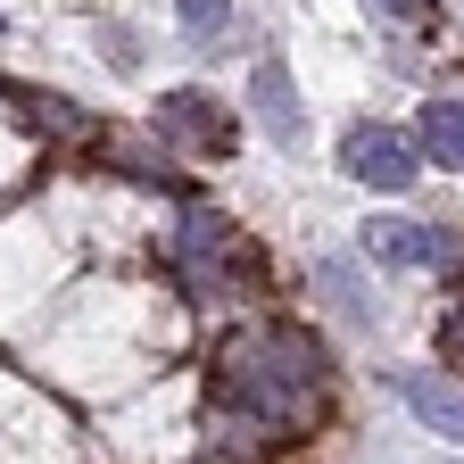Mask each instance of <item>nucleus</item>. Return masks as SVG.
Wrapping results in <instances>:
<instances>
[{
  "label": "nucleus",
  "mask_w": 464,
  "mask_h": 464,
  "mask_svg": "<svg viewBox=\"0 0 464 464\" xmlns=\"http://www.w3.org/2000/svg\"><path fill=\"white\" fill-rule=\"evenodd\" d=\"M324 390V348L290 324H249L224 340L216 357V398L232 415H257V423H290L299 406Z\"/></svg>",
  "instance_id": "obj_1"
},
{
  "label": "nucleus",
  "mask_w": 464,
  "mask_h": 464,
  "mask_svg": "<svg viewBox=\"0 0 464 464\" xmlns=\"http://www.w3.org/2000/svg\"><path fill=\"white\" fill-rule=\"evenodd\" d=\"M340 174H357V183H373V191H406L423 174V150L398 125H382V116H357V125L340 133Z\"/></svg>",
  "instance_id": "obj_2"
},
{
  "label": "nucleus",
  "mask_w": 464,
  "mask_h": 464,
  "mask_svg": "<svg viewBox=\"0 0 464 464\" xmlns=\"http://www.w3.org/2000/svg\"><path fill=\"white\" fill-rule=\"evenodd\" d=\"M158 141L199 150V158H224V150H232V108L208 100V92H166V100H158Z\"/></svg>",
  "instance_id": "obj_3"
},
{
  "label": "nucleus",
  "mask_w": 464,
  "mask_h": 464,
  "mask_svg": "<svg viewBox=\"0 0 464 464\" xmlns=\"http://www.w3.org/2000/svg\"><path fill=\"white\" fill-rule=\"evenodd\" d=\"M357 241H365V257H382V266H456V232L415 224V216H373Z\"/></svg>",
  "instance_id": "obj_4"
},
{
  "label": "nucleus",
  "mask_w": 464,
  "mask_h": 464,
  "mask_svg": "<svg viewBox=\"0 0 464 464\" xmlns=\"http://www.w3.org/2000/svg\"><path fill=\"white\" fill-rule=\"evenodd\" d=\"M249 108H257V125H266L282 150H299L307 108H299V92H290V67H282V58H257V75H249Z\"/></svg>",
  "instance_id": "obj_5"
},
{
  "label": "nucleus",
  "mask_w": 464,
  "mask_h": 464,
  "mask_svg": "<svg viewBox=\"0 0 464 464\" xmlns=\"http://www.w3.org/2000/svg\"><path fill=\"white\" fill-rule=\"evenodd\" d=\"M415 150L448 174H464V100H431L423 108V125H415Z\"/></svg>",
  "instance_id": "obj_6"
},
{
  "label": "nucleus",
  "mask_w": 464,
  "mask_h": 464,
  "mask_svg": "<svg viewBox=\"0 0 464 464\" xmlns=\"http://www.w3.org/2000/svg\"><path fill=\"white\" fill-rule=\"evenodd\" d=\"M315 290H324V299H332V307H340L348 324H373V315H382L373 282H365L357 266H348V257H324V266H315Z\"/></svg>",
  "instance_id": "obj_7"
},
{
  "label": "nucleus",
  "mask_w": 464,
  "mask_h": 464,
  "mask_svg": "<svg viewBox=\"0 0 464 464\" xmlns=\"http://www.w3.org/2000/svg\"><path fill=\"white\" fill-rule=\"evenodd\" d=\"M398 398L415 406V415L431 423V431H448V440H464V398L448 390V382H423V373H398Z\"/></svg>",
  "instance_id": "obj_8"
},
{
  "label": "nucleus",
  "mask_w": 464,
  "mask_h": 464,
  "mask_svg": "<svg viewBox=\"0 0 464 464\" xmlns=\"http://www.w3.org/2000/svg\"><path fill=\"white\" fill-rule=\"evenodd\" d=\"M174 17L191 25L199 50H224V34H232V0H174Z\"/></svg>",
  "instance_id": "obj_9"
},
{
  "label": "nucleus",
  "mask_w": 464,
  "mask_h": 464,
  "mask_svg": "<svg viewBox=\"0 0 464 464\" xmlns=\"http://www.w3.org/2000/svg\"><path fill=\"white\" fill-rule=\"evenodd\" d=\"M25 116H34V125H42V133H92V125H83V116H75V100H58V92H42V100H25Z\"/></svg>",
  "instance_id": "obj_10"
},
{
  "label": "nucleus",
  "mask_w": 464,
  "mask_h": 464,
  "mask_svg": "<svg viewBox=\"0 0 464 464\" xmlns=\"http://www.w3.org/2000/svg\"><path fill=\"white\" fill-rule=\"evenodd\" d=\"M440 365H448V373H464V307H448V315H440Z\"/></svg>",
  "instance_id": "obj_11"
},
{
  "label": "nucleus",
  "mask_w": 464,
  "mask_h": 464,
  "mask_svg": "<svg viewBox=\"0 0 464 464\" xmlns=\"http://www.w3.org/2000/svg\"><path fill=\"white\" fill-rule=\"evenodd\" d=\"M108 58H116V67H125V75L141 67V50H133V34H125V25H108Z\"/></svg>",
  "instance_id": "obj_12"
},
{
  "label": "nucleus",
  "mask_w": 464,
  "mask_h": 464,
  "mask_svg": "<svg viewBox=\"0 0 464 464\" xmlns=\"http://www.w3.org/2000/svg\"><path fill=\"white\" fill-rule=\"evenodd\" d=\"M390 9H398V17H431V0H390Z\"/></svg>",
  "instance_id": "obj_13"
}]
</instances>
